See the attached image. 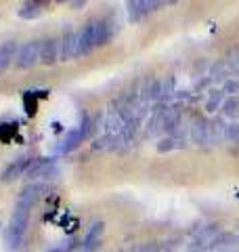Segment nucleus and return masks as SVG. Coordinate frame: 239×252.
Wrapping results in <instances>:
<instances>
[{
    "label": "nucleus",
    "instance_id": "f257e3e1",
    "mask_svg": "<svg viewBox=\"0 0 239 252\" xmlns=\"http://www.w3.org/2000/svg\"><path fill=\"white\" fill-rule=\"evenodd\" d=\"M28 223H30V210L23 208V206H15L11 220H9V227H6V233H4V246L6 250H17L23 238H26V231H28Z\"/></svg>",
    "mask_w": 239,
    "mask_h": 252
},
{
    "label": "nucleus",
    "instance_id": "f03ea898",
    "mask_svg": "<svg viewBox=\"0 0 239 252\" xmlns=\"http://www.w3.org/2000/svg\"><path fill=\"white\" fill-rule=\"evenodd\" d=\"M59 175H61V166L53 158H34L31 166L26 172V179L30 183H44V181H51Z\"/></svg>",
    "mask_w": 239,
    "mask_h": 252
},
{
    "label": "nucleus",
    "instance_id": "7ed1b4c3",
    "mask_svg": "<svg viewBox=\"0 0 239 252\" xmlns=\"http://www.w3.org/2000/svg\"><path fill=\"white\" fill-rule=\"evenodd\" d=\"M36 63H40V40L23 42L15 57V65L17 69H31Z\"/></svg>",
    "mask_w": 239,
    "mask_h": 252
},
{
    "label": "nucleus",
    "instance_id": "20e7f679",
    "mask_svg": "<svg viewBox=\"0 0 239 252\" xmlns=\"http://www.w3.org/2000/svg\"><path fill=\"white\" fill-rule=\"evenodd\" d=\"M76 57H80V53H78V32L71 26H67L65 32H63L61 38H59V59L61 61H71Z\"/></svg>",
    "mask_w": 239,
    "mask_h": 252
},
{
    "label": "nucleus",
    "instance_id": "39448f33",
    "mask_svg": "<svg viewBox=\"0 0 239 252\" xmlns=\"http://www.w3.org/2000/svg\"><path fill=\"white\" fill-rule=\"evenodd\" d=\"M46 191H49V185H46V183H28L26 187L21 189L17 204H19V206H23V208L31 210L40 200L44 198Z\"/></svg>",
    "mask_w": 239,
    "mask_h": 252
},
{
    "label": "nucleus",
    "instance_id": "423d86ee",
    "mask_svg": "<svg viewBox=\"0 0 239 252\" xmlns=\"http://www.w3.org/2000/svg\"><path fill=\"white\" fill-rule=\"evenodd\" d=\"M97 46V19H90L84 23V28L78 34V53L90 55Z\"/></svg>",
    "mask_w": 239,
    "mask_h": 252
},
{
    "label": "nucleus",
    "instance_id": "0eeeda50",
    "mask_svg": "<svg viewBox=\"0 0 239 252\" xmlns=\"http://www.w3.org/2000/svg\"><path fill=\"white\" fill-rule=\"evenodd\" d=\"M164 4L166 2H159V0H130V2L126 4V9H128V19L141 21L143 17H147L149 13L162 9Z\"/></svg>",
    "mask_w": 239,
    "mask_h": 252
},
{
    "label": "nucleus",
    "instance_id": "6e6552de",
    "mask_svg": "<svg viewBox=\"0 0 239 252\" xmlns=\"http://www.w3.org/2000/svg\"><path fill=\"white\" fill-rule=\"evenodd\" d=\"M59 61V38H44L40 40V63L55 65Z\"/></svg>",
    "mask_w": 239,
    "mask_h": 252
},
{
    "label": "nucleus",
    "instance_id": "1a4fd4ad",
    "mask_svg": "<svg viewBox=\"0 0 239 252\" xmlns=\"http://www.w3.org/2000/svg\"><path fill=\"white\" fill-rule=\"evenodd\" d=\"M227 126L229 122L222 116L208 120V145H218L227 139Z\"/></svg>",
    "mask_w": 239,
    "mask_h": 252
},
{
    "label": "nucleus",
    "instance_id": "9d476101",
    "mask_svg": "<svg viewBox=\"0 0 239 252\" xmlns=\"http://www.w3.org/2000/svg\"><path fill=\"white\" fill-rule=\"evenodd\" d=\"M189 137L195 145H208V120L204 116H195L189 126Z\"/></svg>",
    "mask_w": 239,
    "mask_h": 252
},
{
    "label": "nucleus",
    "instance_id": "9b49d317",
    "mask_svg": "<svg viewBox=\"0 0 239 252\" xmlns=\"http://www.w3.org/2000/svg\"><path fill=\"white\" fill-rule=\"evenodd\" d=\"M103 233H105V223H103V220H97V223H92V227H90L89 231H86L82 244H80V250H82V252L94 250V248L99 246Z\"/></svg>",
    "mask_w": 239,
    "mask_h": 252
},
{
    "label": "nucleus",
    "instance_id": "f8f14e48",
    "mask_svg": "<svg viewBox=\"0 0 239 252\" xmlns=\"http://www.w3.org/2000/svg\"><path fill=\"white\" fill-rule=\"evenodd\" d=\"M31 162H34V158H19V160L11 162L9 166L4 168V172H2V181H4V183H9V181H15V179H19V177H26V172L31 166Z\"/></svg>",
    "mask_w": 239,
    "mask_h": 252
},
{
    "label": "nucleus",
    "instance_id": "ddd939ff",
    "mask_svg": "<svg viewBox=\"0 0 239 252\" xmlns=\"http://www.w3.org/2000/svg\"><path fill=\"white\" fill-rule=\"evenodd\" d=\"M17 51H19V44L15 40H6L0 44V74L11 67V63L17 57Z\"/></svg>",
    "mask_w": 239,
    "mask_h": 252
},
{
    "label": "nucleus",
    "instance_id": "4468645a",
    "mask_svg": "<svg viewBox=\"0 0 239 252\" xmlns=\"http://www.w3.org/2000/svg\"><path fill=\"white\" fill-rule=\"evenodd\" d=\"M114 26L116 23L111 19H97V46H105L111 36H114Z\"/></svg>",
    "mask_w": 239,
    "mask_h": 252
},
{
    "label": "nucleus",
    "instance_id": "2eb2a0df",
    "mask_svg": "<svg viewBox=\"0 0 239 252\" xmlns=\"http://www.w3.org/2000/svg\"><path fill=\"white\" fill-rule=\"evenodd\" d=\"M84 141V135H82V130H80V126L78 128H74V130H69L67 135H65V139H63V143L59 145V152L61 154H69V152H74V149H78L80 147V143Z\"/></svg>",
    "mask_w": 239,
    "mask_h": 252
},
{
    "label": "nucleus",
    "instance_id": "dca6fc26",
    "mask_svg": "<svg viewBox=\"0 0 239 252\" xmlns=\"http://www.w3.org/2000/svg\"><path fill=\"white\" fill-rule=\"evenodd\" d=\"M227 248H239V240L235 233H220L216 235V240L210 244V250H227Z\"/></svg>",
    "mask_w": 239,
    "mask_h": 252
},
{
    "label": "nucleus",
    "instance_id": "f3484780",
    "mask_svg": "<svg viewBox=\"0 0 239 252\" xmlns=\"http://www.w3.org/2000/svg\"><path fill=\"white\" fill-rule=\"evenodd\" d=\"M208 76L212 78V82H220V84H225L229 80V67H227V63L225 59H218V61H214L210 69H208Z\"/></svg>",
    "mask_w": 239,
    "mask_h": 252
},
{
    "label": "nucleus",
    "instance_id": "a211bd4d",
    "mask_svg": "<svg viewBox=\"0 0 239 252\" xmlns=\"http://www.w3.org/2000/svg\"><path fill=\"white\" fill-rule=\"evenodd\" d=\"M222 118H229V120H237L239 118V97H225V101H222Z\"/></svg>",
    "mask_w": 239,
    "mask_h": 252
},
{
    "label": "nucleus",
    "instance_id": "6ab92c4d",
    "mask_svg": "<svg viewBox=\"0 0 239 252\" xmlns=\"http://www.w3.org/2000/svg\"><path fill=\"white\" fill-rule=\"evenodd\" d=\"M222 101H225V93H222V89H210L208 101H206V109H208L210 114L218 112V109L222 107Z\"/></svg>",
    "mask_w": 239,
    "mask_h": 252
},
{
    "label": "nucleus",
    "instance_id": "aec40b11",
    "mask_svg": "<svg viewBox=\"0 0 239 252\" xmlns=\"http://www.w3.org/2000/svg\"><path fill=\"white\" fill-rule=\"evenodd\" d=\"M44 9V4L42 2H26L19 9V17L21 19H36L40 13H42Z\"/></svg>",
    "mask_w": 239,
    "mask_h": 252
},
{
    "label": "nucleus",
    "instance_id": "412c9836",
    "mask_svg": "<svg viewBox=\"0 0 239 252\" xmlns=\"http://www.w3.org/2000/svg\"><path fill=\"white\" fill-rule=\"evenodd\" d=\"M174 76H166L162 78V94H159V103H168V101L174 97Z\"/></svg>",
    "mask_w": 239,
    "mask_h": 252
},
{
    "label": "nucleus",
    "instance_id": "4be33fe9",
    "mask_svg": "<svg viewBox=\"0 0 239 252\" xmlns=\"http://www.w3.org/2000/svg\"><path fill=\"white\" fill-rule=\"evenodd\" d=\"M225 63H227L231 76H239V46H233V49L227 53Z\"/></svg>",
    "mask_w": 239,
    "mask_h": 252
},
{
    "label": "nucleus",
    "instance_id": "5701e85b",
    "mask_svg": "<svg viewBox=\"0 0 239 252\" xmlns=\"http://www.w3.org/2000/svg\"><path fill=\"white\" fill-rule=\"evenodd\" d=\"M94 128H97V122H94V118L84 116L82 118V124H80V130H82L84 139H90L94 135Z\"/></svg>",
    "mask_w": 239,
    "mask_h": 252
},
{
    "label": "nucleus",
    "instance_id": "b1692460",
    "mask_svg": "<svg viewBox=\"0 0 239 252\" xmlns=\"http://www.w3.org/2000/svg\"><path fill=\"white\" fill-rule=\"evenodd\" d=\"M80 244L82 242H78V240H67L65 244H57V246H53V248H49L46 252H71V250H80Z\"/></svg>",
    "mask_w": 239,
    "mask_h": 252
},
{
    "label": "nucleus",
    "instance_id": "393cba45",
    "mask_svg": "<svg viewBox=\"0 0 239 252\" xmlns=\"http://www.w3.org/2000/svg\"><path fill=\"white\" fill-rule=\"evenodd\" d=\"M225 141H229V143H233V145H239V122H229Z\"/></svg>",
    "mask_w": 239,
    "mask_h": 252
},
{
    "label": "nucleus",
    "instance_id": "a878e982",
    "mask_svg": "<svg viewBox=\"0 0 239 252\" xmlns=\"http://www.w3.org/2000/svg\"><path fill=\"white\" fill-rule=\"evenodd\" d=\"M162 250H164V244L159 242H145L134 248V252H162Z\"/></svg>",
    "mask_w": 239,
    "mask_h": 252
},
{
    "label": "nucleus",
    "instance_id": "bb28decb",
    "mask_svg": "<svg viewBox=\"0 0 239 252\" xmlns=\"http://www.w3.org/2000/svg\"><path fill=\"white\" fill-rule=\"evenodd\" d=\"M222 93L229 94V97H237V93H239V80H235V78H229V80L222 84Z\"/></svg>",
    "mask_w": 239,
    "mask_h": 252
},
{
    "label": "nucleus",
    "instance_id": "cd10ccee",
    "mask_svg": "<svg viewBox=\"0 0 239 252\" xmlns=\"http://www.w3.org/2000/svg\"><path fill=\"white\" fill-rule=\"evenodd\" d=\"M172 149H177V139H172V137H164L162 141L157 143V152H172Z\"/></svg>",
    "mask_w": 239,
    "mask_h": 252
},
{
    "label": "nucleus",
    "instance_id": "c85d7f7f",
    "mask_svg": "<svg viewBox=\"0 0 239 252\" xmlns=\"http://www.w3.org/2000/svg\"><path fill=\"white\" fill-rule=\"evenodd\" d=\"M210 86H212V78L206 74V76H202V78H199V80L195 82V91H206V89H210Z\"/></svg>",
    "mask_w": 239,
    "mask_h": 252
},
{
    "label": "nucleus",
    "instance_id": "c756f323",
    "mask_svg": "<svg viewBox=\"0 0 239 252\" xmlns=\"http://www.w3.org/2000/svg\"><path fill=\"white\" fill-rule=\"evenodd\" d=\"M69 6L74 11H80V9H84L86 6V0H74V2H69Z\"/></svg>",
    "mask_w": 239,
    "mask_h": 252
},
{
    "label": "nucleus",
    "instance_id": "7c9ffc66",
    "mask_svg": "<svg viewBox=\"0 0 239 252\" xmlns=\"http://www.w3.org/2000/svg\"><path fill=\"white\" fill-rule=\"evenodd\" d=\"M174 97H177V99H189L191 94H189V91H177V93H174Z\"/></svg>",
    "mask_w": 239,
    "mask_h": 252
},
{
    "label": "nucleus",
    "instance_id": "2f4dec72",
    "mask_svg": "<svg viewBox=\"0 0 239 252\" xmlns=\"http://www.w3.org/2000/svg\"><path fill=\"white\" fill-rule=\"evenodd\" d=\"M220 252H239V248H227V250H220Z\"/></svg>",
    "mask_w": 239,
    "mask_h": 252
}]
</instances>
